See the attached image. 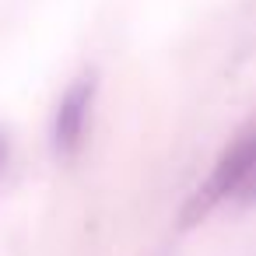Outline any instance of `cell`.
Instances as JSON below:
<instances>
[{
    "instance_id": "obj_1",
    "label": "cell",
    "mask_w": 256,
    "mask_h": 256,
    "mask_svg": "<svg viewBox=\"0 0 256 256\" xmlns=\"http://www.w3.org/2000/svg\"><path fill=\"white\" fill-rule=\"evenodd\" d=\"M252 151H256V134H246V137H238V140L218 158V165L210 168V176H207V179L196 186V193L182 204V214H179V224H182V228L200 224L218 204H224V200L235 196V186H238V179H242V172H246Z\"/></svg>"
},
{
    "instance_id": "obj_2",
    "label": "cell",
    "mask_w": 256,
    "mask_h": 256,
    "mask_svg": "<svg viewBox=\"0 0 256 256\" xmlns=\"http://www.w3.org/2000/svg\"><path fill=\"white\" fill-rule=\"evenodd\" d=\"M95 74H81L67 84V92L56 102L53 112V151L70 158L81 151L84 134H88V120H92V106H95Z\"/></svg>"
},
{
    "instance_id": "obj_3",
    "label": "cell",
    "mask_w": 256,
    "mask_h": 256,
    "mask_svg": "<svg viewBox=\"0 0 256 256\" xmlns=\"http://www.w3.org/2000/svg\"><path fill=\"white\" fill-rule=\"evenodd\" d=\"M232 200L235 204H256V151H252V158H249V165H246V172H242Z\"/></svg>"
},
{
    "instance_id": "obj_4",
    "label": "cell",
    "mask_w": 256,
    "mask_h": 256,
    "mask_svg": "<svg viewBox=\"0 0 256 256\" xmlns=\"http://www.w3.org/2000/svg\"><path fill=\"white\" fill-rule=\"evenodd\" d=\"M4 162H8V140H4V134H0V172H4Z\"/></svg>"
}]
</instances>
